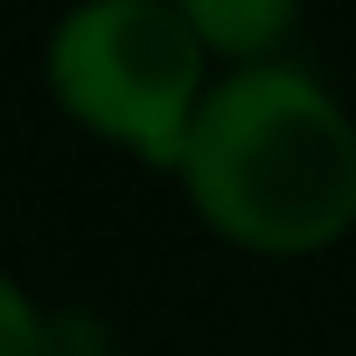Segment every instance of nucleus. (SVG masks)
Returning <instances> with one entry per match:
<instances>
[{"mask_svg": "<svg viewBox=\"0 0 356 356\" xmlns=\"http://www.w3.org/2000/svg\"><path fill=\"white\" fill-rule=\"evenodd\" d=\"M182 182L231 245L300 259L356 224V126L307 70H238L189 126Z\"/></svg>", "mask_w": 356, "mask_h": 356, "instance_id": "f257e3e1", "label": "nucleus"}, {"mask_svg": "<svg viewBox=\"0 0 356 356\" xmlns=\"http://www.w3.org/2000/svg\"><path fill=\"white\" fill-rule=\"evenodd\" d=\"M175 15L217 56H259V49H273L293 29L300 0H175Z\"/></svg>", "mask_w": 356, "mask_h": 356, "instance_id": "7ed1b4c3", "label": "nucleus"}, {"mask_svg": "<svg viewBox=\"0 0 356 356\" xmlns=\"http://www.w3.org/2000/svg\"><path fill=\"white\" fill-rule=\"evenodd\" d=\"M56 105L154 168H182L189 126L210 98L203 42L175 0H84L49 35Z\"/></svg>", "mask_w": 356, "mask_h": 356, "instance_id": "f03ea898", "label": "nucleus"}, {"mask_svg": "<svg viewBox=\"0 0 356 356\" xmlns=\"http://www.w3.org/2000/svg\"><path fill=\"white\" fill-rule=\"evenodd\" d=\"M0 356H49V328L8 273H0Z\"/></svg>", "mask_w": 356, "mask_h": 356, "instance_id": "20e7f679", "label": "nucleus"}]
</instances>
